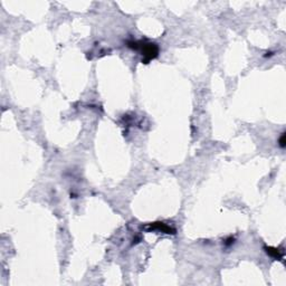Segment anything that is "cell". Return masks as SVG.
Here are the masks:
<instances>
[{"instance_id":"cell-1","label":"cell","mask_w":286,"mask_h":286,"mask_svg":"<svg viewBox=\"0 0 286 286\" xmlns=\"http://www.w3.org/2000/svg\"><path fill=\"white\" fill-rule=\"evenodd\" d=\"M129 47L133 48L135 51H139L143 56L142 63L148 64V62H150L151 59L155 58L158 56L159 53V48L155 44L148 42H143V40H138V42H131L127 45Z\"/></svg>"},{"instance_id":"cell-2","label":"cell","mask_w":286,"mask_h":286,"mask_svg":"<svg viewBox=\"0 0 286 286\" xmlns=\"http://www.w3.org/2000/svg\"><path fill=\"white\" fill-rule=\"evenodd\" d=\"M266 252H267V254H269L270 256H273L274 258H278V259H279V258L282 257V255H279V254H278V249H275V248L269 247V248H267V250H266Z\"/></svg>"},{"instance_id":"cell-3","label":"cell","mask_w":286,"mask_h":286,"mask_svg":"<svg viewBox=\"0 0 286 286\" xmlns=\"http://www.w3.org/2000/svg\"><path fill=\"white\" fill-rule=\"evenodd\" d=\"M279 146L281 148H284L285 146V133H283L281 139H279Z\"/></svg>"}]
</instances>
